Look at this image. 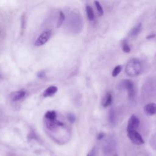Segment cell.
<instances>
[{"label":"cell","instance_id":"6da1fadb","mask_svg":"<svg viewBox=\"0 0 156 156\" xmlns=\"http://www.w3.org/2000/svg\"><path fill=\"white\" fill-rule=\"evenodd\" d=\"M142 71V64L140 60L137 58L130 59L126 64L125 68L126 73L130 76L135 77L140 74Z\"/></svg>","mask_w":156,"mask_h":156},{"label":"cell","instance_id":"7a4b0ae2","mask_svg":"<svg viewBox=\"0 0 156 156\" xmlns=\"http://www.w3.org/2000/svg\"><path fill=\"white\" fill-rule=\"evenodd\" d=\"M120 87L127 90L128 97L130 99H132L134 97V85L132 80L129 79L123 80L120 83Z\"/></svg>","mask_w":156,"mask_h":156},{"label":"cell","instance_id":"3957f363","mask_svg":"<svg viewBox=\"0 0 156 156\" xmlns=\"http://www.w3.org/2000/svg\"><path fill=\"white\" fill-rule=\"evenodd\" d=\"M127 136L130 140L135 144L141 145L144 143L141 135L136 130L127 131Z\"/></svg>","mask_w":156,"mask_h":156},{"label":"cell","instance_id":"277c9868","mask_svg":"<svg viewBox=\"0 0 156 156\" xmlns=\"http://www.w3.org/2000/svg\"><path fill=\"white\" fill-rule=\"evenodd\" d=\"M52 32L51 30H45L42 32L40 35L37 38L34 44L37 46H40L45 44L51 38Z\"/></svg>","mask_w":156,"mask_h":156},{"label":"cell","instance_id":"5b68a950","mask_svg":"<svg viewBox=\"0 0 156 156\" xmlns=\"http://www.w3.org/2000/svg\"><path fill=\"white\" fill-rule=\"evenodd\" d=\"M139 124H140L139 118L136 116L132 115L130 117V118L128 121V124H127V131L136 130V129L138 127Z\"/></svg>","mask_w":156,"mask_h":156},{"label":"cell","instance_id":"8992f818","mask_svg":"<svg viewBox=\"0 0 156 156\" xmlns=\"http://www.w3.org/2000/svg\"><path fill=\"white\" fill-rule=\"evenodd\" d=\"M144 112L149 116L154 115L156 113V104L151 102L147 104L144 107Z\"/></svg>","mask_w":156,"mask_h":156},{"label":"cell","instance_id":"52a82bcc","mask_svg":"<svg viewBox=\"0 0 156 156\" xmlns=\"http://www.w3.org/2000/svg\"><path fill=\"white\" fill-rule=\"evenodd\" d=\"M26 91H23V90L15 91V92H13L10 94V98L11 100L13 102L18 101L21 100L23 98H24V96H26Z\"/></svg>","mask_w":156,"mask_h":156},{"label":"cell","instance_id":"ba28073f","mask_svg":"<svg viewBox=\"0 0 156 156\" xmlns=\"http://www.w3.org/2000/svg\"><path fill=\"white\" fill-rule=\"evenodd\" d=\"M112 102V95L110 92H108L103 98L102 105L104 107H107L111 105Z\"/></svg>","mask_w":156,"mask_h":156},{"label":"cell","instance_id":"9c48e42d","mask_svg":"<svg viewBox=\"0 0 156 156\" xmlns=\"http://www.w3.org/2000/svg\"><path fill=\"white\" fill-rule=\"evenodd\" d=\"M57 91V87L55 86H51L47 88L44 93H43V96L44 97H49V96H52L54 94L56 93Z\"/></svg>","mask_w":156,"mask_h":156},{"label":"cell","instance_id":"30bf717a","mask_svg":"<svg viewBox=\"0 0 156 156\" xmlns=\"http://www.w3.org/2000/svg\"><path fill=\"white\" fill-rule=\"evenodd\" d=\"M142 29V25L141 23H139L138 24H136L135 27H133L130 32V35L132 37H136L140 32V31Z\"/></svg>","mask_w":156,"mask_h":156},{"label":"cell","instance_id":"8fae6325","mask_svg":"<svg viewBox=\"0 0 156 156\" xmlns=\"http://www.w3.org/2000/svg\"><path fill=\"white\" fill-rule=\"evenodd\" d=\"M44 118L46 120H49V121H54L57 119V114L55 111H48L45 115H44Z\"/></svg>","mask_w":156,"mask_h":156},{"label":"cell","instance_id":"7c38bea8","mask_svg":"<svg viewBox=\"0 0 156 156\" xmlns=\"http://www.w3.org/2000/svg\"><path fill=\"white\" fill-rule=\"evenodd\" d=\"M108 119L109 122L111 124H115L116 122V114L115 110L113 108H111L108 112Z\"/></svg>","mask_w":156,"mask_h":156},{"label":"cell","instance_id":"4fadbf2b","mask_svg":"<svg viewBox=\"0 0 156 156\" xmlns=\"http://www.w3.org/2000/svg\"><path fill=\"white\" fill-rule=\"evenodd\" d=\"M85 10H86L88 19L90 21H93L94 19V12L92 8L89 5H87Z\"/></svg>","mask_w":156,"mask_h":156},{"label":"cell","instance_id":"5bb4252c","mask_svg":"<svg viewBox=\"0 0 156 156\" xmlns=\"http://www.w3.org/2000/svg\"><path fill=\"white\" fill-rule=\"evenodd\" d=\"M121 48L123 52L126 53H129L130 52V48L126 40H123L121 42Z\"/></svg>","mask_w":156,"mask_h":156},{"label":"cell","instance_id":"9a60e30c","mask_svg":"<svg viewBox=\"0 0 156 156\" xmlns=\"http://www.w3.org/2000/svg\"><path fill=\"white\" fill-rule=\"evenodd\" d=\"M65 14L62 12H59V16H58L57 23V28L62 26L63 21H65Z\"/></svg>","mask_w":156,"mask_h":156},{"label":"cell","instance_id":"2e32d148","mask_svg":"<svg viewBox=\"0 0 156 156\" xmlns=\"http://www.w3.org/2000/svg\"><path fill=\"white\" fill-rule=\"evenodd\" d=\"M122 66L121 65H118L116 66H115L113 71H112V75L113 77H116L120 73L121 71H122Z\"/></svg>","mask_w":156,"mask_h":156},{"label":"cell","instance_id":"e0dca14e","mask_svg":"<svg viewBox=\"0 0 156 156\" xmlns=\"http://www.w3.org/2000/svg\"><path fill=\"white\" fill-rule=\"evenodd\" d=\"M94 5L96 6V10L98 11V13L99 15V16H102L104 15V10H103V9H102L101 4L97 1H94Z\"/></svg>","mask_w":156,"mask_h":156},{"label":"cell","instance_id":"ac0fdd59","mask_svg":"<svg viewBox=\"0 0 156 156\" xmlns=\"http://www.w3.org/2000/svg\"><path fill=\"white\" fill-rule=\"evenodd\" d=\"M67 118L71 122H74L76 121V116L73 113H69L67 114Z\"/></svg>","mask_w":156,"mask_h":156},{"label":"cell","instance_id":"d6986e66","mask_svg":"<svg viewBox=\"0 0 156 156\" xmlns=\"http://www.w3.org/2000/svg\"><path fill=\"white\" fill-rule=\"evenodd\" d=\"M37 76H38V77L40 78V79H44L46 77V74L44 71H41L37 73Z\"/></svg>","mask_w":156,"mask_h":156},{"label":"cell","instance_id":"ffe728a7","mask_svg":"<svg viewBox=\"0 0 156 156\" xmlns=\"http://www.w3.org/2000/svg\"><path fill=\"white\" fill-rule=\"evenodd\" d=\"M25 15L24 14H23V15H22V21H21V23H22V26H21V29H22V30H23H23H24V24H25ZM22 34H23V32H22Z\"/></svg>","mask_w":156,"mask_h":156},{"label":"cell","instance_id":"44dd1931","mask_svg":"<svg viewBox=\"0 0 156 156\" xmlns=\"http://www.w3.org/2000/svg\"><path fill=\"white\" fill-rule=\"evenodd\" d=\"M95 155V150L94 148H93L91 151L89 152V153L87 154V156H94Z\"/></svg>","mask_w":156,"mask_h":156},{"label":"cell","instance_id":"7402d4cb","mask_svg":"<svg viewBox=\"0 0 156 156\" xmlns=\"http://www.w3.org/2000/svg\"><path fill=\"white\" fill-rule=\"evenodd\" d=\"M155 37V34H149L148 36H147V39H151Z\"/></svg>","mask_w":156,"mask_h":156},{"label":"cell","instance_id":"603a6c76","mask_svg":"<svg viewBox=\"0 0 156 156\" xmlns=\"http://www.w3.org/2000/svg\"><path fill=\"white\" fill-rule=\"evenodd\" d=\"M104 134L102 133H101L99 134L98 138V139H101L102 137H104Z\"/></svg>","mask_w":156,"mask_h":156},{"label":"cell","instance_id":"cb8c5ba5","mask_svg":"<svg viewBox=\"0 0 156 156\" xmlns=\"http://www.w3.org/2000/svg\"></svg>","mask_w":156,"mask_h":156}]
</instances>
